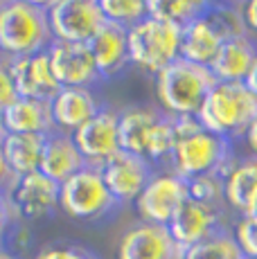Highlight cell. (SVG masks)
<instances>
[{"instance_id": "cell-2", "label": "cell", "mask_w": 257, "mask_h": 259, "mask_svg": "<svg viewBox=\"0 0 257 259\" xmlns=\"http://www.w3.org/2000/svg\"><path fill=\"white\" fill-rule=\"evenodd\" d=\"M201 126L215 136L232 140L246 136L248 126L257 117V97L248 91L246 83L217 81L201 104L199 113Z\"/></svg>"}, {"instance_id": "cell-41", "label": "cell", "mask_w": 257, "mask_h": 259, "mask_svg": "<svg viewBox=\"0 0 257 259\" xmlns=\"http://www.w3.org/2000/svg\"><path fill=\"white\" fill-rule=\"evenodd\" d=\"M0 259H16L14 255H9L7 250H3V248H0Z\"/></svg>"}, {"instance_id": "cell-7", "label": "cell", "mask_w": 257, "mask_h": 259, "mask_svg": "<svg viewBox=\"0 0 257 259\" xmlns=\"http://www.w3.org/2000/svg\"><path fill=\"white\" fill-rule=\"evenodd\" d=\"M59 207L63 214L77 221H97L117 210V201L108 192L100 167H83L66 183H61Z\"/></svg>"}, {"instance_id": "cell-11", "label": "cell", "mask_w": 257, "mask_h": 259, "mask_svg": "<svg viewBox=\"0 0 257 259\" xmlns=\"http://www.w3.org/2000/svg\"><path fill=\"white\" fill-rule=\"evenodd\" d=\"M120 113L104 108L93 119L72 133L77 149L91 167H102L108 158L120 151Z\"/></svg>"}, {"instance_id": "cell-28", "label": "cell", "mask_w": 257, "mask_h": 259, "mask_svg": "<svg viewBox=\"0 0 257 259\" xmlns=\"http://www.w3.org/2000/svg\"><path fill=\"white\" fill-rule=\"evenodd\" d=\"M187 192H190L192 201L219 207V210H228V205H226V181L217 171L187 181Z\"/></svg>"}, {"instance_id": "cell-21", "label": "cell", "mask_w": 257, "mask_h": 259, "mask_svg": "<svg viewBox=\"0 0 257 259\" xmlns=\"http://www.w3.org/2000/svg\"><path fill=\"white\" fill-rule=\"evenodd\" d=\"M5 131L34 133V136H48V133L57 131L50 111V102L18 97L16 102L5 108Z\"/></svg>"}, {"instance_id": "cell-12", "label": "cell", "mask_w": 257, "mask_h": 259, "mask_svg": "<svg viewBox=\"0 0 257 259\" xmlns=\"http://www.w3.org/2000/svg\"><path fill=\"white\" fill-rule=\"evenodd\" d=\"M50 70L61 88H93L102 81L86 43L52 41L48 48Z\"/></svg>"}, {"instance_id": "cell-17", "label": "cell", "mask_w": 257, "mask_h": 259, "mask_svg": "<svg viewBox=\"0 0 257 259\" xmlns=\"http://www.w3.org/2000/svg\"><path fill=\"white\" fill-rule=\"evenodd\" d=\"M255 61H257V43L253 41V36L248 32H244L226 38L207 68H210L212 77L217 81L244 83L248 79L250 70H253Z\"/></svg>"}, {"instance_id": "cell-19", "label": "cell", "mask_w": 257, "mask_h": 259, "mask_svg": "<svg viewBox=\"0 0 257 259\" xmlns=\"http://www.w3.org/2000/svg\"><path fill=\"white\" fill-rule=\"evenodd\" d=\"M50 111L54 128L72 136L79 126H83L102 111V104L93 88H61L50 99Z\"/></svg>"}, {"instance_id": "cell-33", "label": "cell", "mask_w": 257, "mask_h": 259, "mask_svg": "<svg viewBox=\"0 0 257 259\" xmlns=\"http://www.w3.org/2000/svg\"><path fill=\"white\" fill-rule=\"evenodd\" d=\"M14 219H16V212H14V205L9 201V194L0 192V239L7 232V228L12 226Z\"/></svg>"}, {"instance_id": "cell-15", "label": "cell", "mask_w": 257, "mask_h": 259, "mask_svg": "<svg viewBox=\"0 0 257 259\" xmlns=\"http://www.w3.org/2000/svg\"><path fill=\"white\" fill-rule=\"evenodd\" d=\"M183 248L172 239L167 226L138 221L122 235L117 259H181Z\"/></svg>"}, {"instance_id": "cell-26", "label": "cell", "mask_w": 257, "mask_h": 259, "mask_svg": "<svg viewBox=\"0 0 257 259\" xmlns=\"http://www.w3.org/2000/svg\"><path fill=\"white\" fill-rule=\"evenodd\" d=\"M207 9V0H147V16L185 25Z\"/></svg>"}, {"instance_id": "cell-4", "label": "cell", "mask_w": 257, "mask_h": 259, "mask_svg": "<svg viewBox=\"0 0 257 259\" xmlns=\"http://www.w3.org/2000/svg\"><path fill=\"white\" fill-rule=\"evenodd\" d=\"M54 41L48 12L23 0H14L0 9V54L7 59L32 57L46 52Z\"/></svg>"}, {"instance_id": "cell-43", "label": "cell", "mask_w": 257, "mask_h": 259, "mask_svg": "<svg viewBox=\"0 0 257 259\" xmlns=\"http://www.w3.org/2000/svg\"><path fill=\"white\" fill-rule=\"evenodd\" d=\"M9 3H14V0H0V9H5Z\"/></svg>"}, {"instance_id": "cell-45", "label": "cell", "mask_w": 257, "mask_h": 259, "mask_svg": "<svg viewBox=\"0 0 257 259\" xmlns=\"http://www.w3.org/2000/svg\"><path fill=\"white\" fill-rule=\"evenodd\" d=\"M244 259H253V257H244Z\"/></svg>"}, {"instance_id": "cell-34", "label": "cell", "mask_w": 257, "mask_h": 259, "mask_svg": "<svg viewBox=\"0 0 257 259\" xmlns=\"http://www.w3.org/2000/svg\"><path fill=\"white\" fill-rule=\"evenodd\" d=\"M239 12H241V18H244L246 32L257 34V0H244L239 5Z\"/></svg>"}, {"instance_id": "cell-23", "label": "cell", "mask_w": 257, "mask_h": 259, "mask_svg": "<svg viewBox=\"0 0 257 259\" xmlns=\"http://www.w3.org/2000/svg\"><path fill=\"white\" fill-rule=\"evenodd\" d=\"M162 117V111L149 106H133L120 113V149L145 158L147 138Z\"/></svg>"}, {"instance_id": "cell-30", "label": "cell", "mask_w": 257, "mask_h": 259, "mask_svg": "<svg viewBox=\"0 0 257 259\" xmlns=\"http://www.w3.org/2000/svg\"><path fill=\"white\" fill-rule=\"evenodd\" d=\"M230 232H232V237H235L237 246H239L241 255L257 259V223L239 217Z\"/></svg>"}, {"instance_id": "cell-1", "label": "cell", "mask_w": 257, "mask_h": 259, "mask_svg": "<svg viewBox=\"0 0 257 259\" xmlns=\"http://www.w3.org/2000/svg\"><path fill=\"white\" fill-rule=\"evenodd\" d=\"M244 32L239 5H207L201 16L181 25V59L207 68L226 38Z\"/></svg>"}, {"instance_id": "cell-6", "label": "cell", "mask_w": 257, "mask_h": 259, "mask_svg": "<svg viewBox=\"0 0 257 259\" xmlns=\"http://www.w3.org/2000/svg\"><path fill=\"white\" fill-rule=\"evenodd\" d=\"M128 38V61L140 70L156 74L181 59V25L142 18L126 29Z\"/></svg>"}, {"instance_id": "cell-3", "label": "cell", "mask_w": 257, "mask_h": 259, "mask_svg": "<svg viewBox=\"0 0 257 259\" xmlns=\"http://www.w3.org/2000/svg\"><path fill=\"white\" fill-rule=\"evenodd\" d=\"M217 79L210 68L176 59L156 74V97L160 111L169 117L196 115Z\"/></svg>"}, {"instance_id": "cell-46", "label": "cell", "mask_w": 257, "mask_h": 259, "mask_svg": "<svg viewBox=\"0 0 257 259\" xmlns=\"http://www.w3.org/2000/svg\"><path fill=\"white\" fill-rule=\"evenodd\" d=\"M93 3H97V0H93Z\"/></svg>"}, {"instance_id": "cell-27", "label": "cell", "mask_w": 257, "mask_h": 259, "mask_svg": "<svg viewBox=\"0 0 257 259\" xmlns=\"http://www.w3.org/2000/svg\"><path fill=\"white\" fill-rule=\"evenodd\" d=\"M176 128H174V119L162 113V117L156 122V126L151 128L149 138H147V147H145V158L151 165H169V158L174 153L176 147Z\"/></svg>"}, {"instance_id": "cell-31", "label": "cell", "mask_w": 257, "mask_h": 259, "mask_svg": "<svg viewBox=\"0 0 257 259\" xmlns=\"http://www.w3.org/2000/svg\"><path fill=\"white\" fill-rule=\"evenodd\" d=\"M34 259H97V257L83 246H75V243H54V246H46Z\"/></svg>"}, {"instance_id": "cell-22", "label": "cell", "mask_w": 257, "mask_h": 259, "mask_svg": "<svg viewBox=\"0 0 257 259\" xmlns=\"http://www.w3.org/2000/svg\"><path fill=\"white\" fill-rule=\"evenodd\" d=\"M3 156L7 162L9 171L14 178L27 176L32 171L41 169L43 147H46V136H34V133H7L0 140Z\"/></svg>"}, {"instance_id": "cell-14", "label": "cell", "mask_w": 257, "mask_h": 259, "mask_svg": "<svg viewBox=\"0 0 257 259\" xmlns=\"http://www.w3.org/2000/svg\"><path fill=\"white\" fill-rule=\"evenodd\" d=\"M61 185L43 171H32L27 176H18L9 189V201L14 212L21 219H43L54 210H59Z\"/></svg>"}, {"instance_id": "cell-35", "label": "cell", "mask_w": 257, "mask_h": 259, "mask_svg": "<svg viewBox=\"0 0 257 259\" xmlns=\"http://www.w3.org/2000/svg\"><path fill=\"white\" fill-rule=\"evenodd\" d=\"M14 181H16V178H14V174L9 171L7 162H5V156H3V147H0V192L9 194V189H12Z\"/></svg>"}, {"instance_id": "cell-39", "label": "cell", "mask_w": 257, "mask_h": 259, "mask_svg": "<svg viewBox=\"0 0 257 259\" xmlns=\"http://www.w3.org/2000/svg\"><path fill=\"white\" fill-rule=\"evenodd\" d=\"M23 3H27V5H34V7H38V9H50L54 3H59V0H23Z\"/></svg>"}, {"instance_id": "cell-40", "label": "cell", "mask_w": 257, "mask_h": 259, "mask_svg": "<svg viewBox=\"0 0 257 259\" xmlns=\"http://www.w3.org/2000/svg\"><path fill=\"white\" fill-rule=\"evenodd\" d=\"M7 136V131H5V108H0V140Z\"/></svg>"}, {"instance_id": "cell-44", "label": "cell", "mask_w": 257, "mask_h": 259, "mask_svg": "<svg viewBox=\"0 0 257 259\" xmlns=\"http://www.w3.org/2000/svg\"><path fill=\"white\" fill-rule=\"evenodd\" d=\"M241 3H244V0H232V5H241Z\"/></svg>"}, {"instance_id": "cell-32", "label": "cell", "mask_w": 257, "mask_h": 259, "mask_svg": "<svg viewBox=\"0 0 257 259\" xmlns=\"http://www.w3.org/2000/svg\"><path fill=\"white\" fill-rule=\"evenodd\" d=\"M18 99L16 86H14L12 72H9V59L0 54V108H7Z\"/></svg>"}, {"instance_id": "cell-29", "label": "cell", "mask_w": 257, "mask_h": 259, "mask_svg": "<svg viewBox=\"0 0 257 259\" xmlns=\"http://www.w3.org/2000/svg\"><path fill=\"white\" fill-rule=\"evenodd\" d=\"M97 5L104 14V21L124 29L147 18V0H97Z\"/></svg>"}, {"instance_id": "cell-37", "label": "cell", "mask_w": 257, "mask_h": 259, "mask_svg": "<svg viewBox=\"0 0 257 259\" xmlns=\"http://www.w3.org/2000/svg\"><path fill=\"white\" fill-rule=\"evenodd\" d=\"M244 140H246V147L250 149V153H253V156H257V117H255V122L248 126V131H246Z\"/></svg>"}, {"instance_id": "cell-38", "label": "cell", "mask_w": 257, "mask_h": 259, "mask_svg": "<svg viewBox=\"0 0 257 259\" xmlns=\"http://www.w3.org/2000/svg\"><path fill=\"white\" fill-rule=\"evenodd\" d=\"M246 86H248V91L255 95L257 97V61H255V66H253V70H250V74H248V79H246Z\"/></svg>"}, {"instance_id": "cell-36", "label": "cell", "mask_w": 257, "mask_h": 259, "mask_svg": "<svg viewBox=\"0 0 257 259\" xmlns=\"http://www.w3.org/2000/svg\"><path fill=\"white\" fill-rule=\"evenodd\" d=\"M239 217H241V219H248V221H253V223H257V192L248 198V203H246V207L239 212Z\"/></svg>"}, {"instance_id": "cell-18", "label": "cell", "mask_w": 257, "mask_h": 259, "mask_svg": "<svg viewBox=\"0 0 257 259\" xmlns=\"http://www.w3.org/2000/svg\"><path fill=\"white\" fill-rule=\"evenodd\" d=\"M88 50L95 61V68L102 79H113L122 74L131 66L128 61V38L126 29L115 23H104L91 38H88Z\"/></svg>"}, {"instance_id": "cell-20", "label": "cell", "mask_w": 257, "mask_h": 259, "mask_svg": "<svg viewBox=\"0 0 257 259\" xmlns=\"http://www.w3.org/2000/svg\"><path fill=\"white\" fill-rule=\"evenodd\" d=\"M88 167L86 158L77 149L75 140L70 133L63 131H52L46 136V147H43V158H41V169L48 178L57 181L59 185L66 183L70 176Z\"/></svg>"}, {"instance_id": "cell-13", "label": "cell", "mask_w": 257, "mask_h": 259, "mask_svg": "<svg viewBox=\"0 0 257 259\" xmlns=\"http://www.w3.org/2000/svg\"><path fill=\"white\" fill-rule=\"evenodd\" d=\"M226 228H228L226 226V210L203 205V203L192 201V198H187L172 217V221L167 223L172 239L183 250L217 235L219 230H226Z\"/></svg>"}, {"instance_id": "cell-5", "label": "cell", "mask_w": 257, "mask_h": 259, "mask_svg": "<svg viewBox=\"0 0 257 259\" xmlns=\"http://www.w3.org/2000/svg\"><path fill=\"white\" fill-rule=\"evenodd\" d=\"M235 162L237 158L232 156L230 140H224V138L201 128V131L176 140L174 153L169 158V169L185 181L215 171L226 181Z\"/></svg>"}, {"instance_id": "cell-9", "label": "cell", "mask_w": 257, "mask_h": 259, "mask_svg": "<svg viewBox=\"0 0 257 259\" xmlns=\"http://www.w3.org/2000/svg\"><path fill=\"white\" fill-rule=\"evenodd\" d=\"M48 23L54 41L88 43L106 21L93 0H59L48 9Z\"/></svg>"}, {"instance_id": "cell-24", "label": "cell", "mask_w": 257, "mask_h": 259, "mask_svg": "<svg viewBox=\"0 0 257 259\" xmlns=\"http://www.w3.org/2000/svg\"><path fill=\"white\" fill-rule=\"evenodd\" d=\"M257 192V156L237 158L235 167L226 176V205L239 214L248 198Z\"/></svg>"}, {"instance_id": "cell-16", "label": "cell", "mask_w": 257, "mask_h": 259, "mask_svg": "<svg viewBox=\"0 0 257 259\" xmlns=\"http://www.w3.org/2000/svg\"><path fill=\"white\" fill-rule=\"evenodd\" d=\"M9 72H12L18 97L50 102L54 95L61 91V86L57 83V79H54V74L50 70L48 50L32 54V57L9 59Z\"/></svg>"}, {"instance_id": "cell-8", "label": "cell", "mask_w": 257, "mask_h": 259, "mask_svg": "<svg viewBox=\"0 0 257 259\" xmlns=\"http://www.w3.org/2000/svg\"><path fill=\"white\" fill-rule=\"evenodd\" d=\"M187 198H190L187 181L176 176L172 169H167V171H154V176L149 178V183L145 185L133 205H136L140 221L167 226Z\"/></svg>"}, {"instance_id": "cell-25", "label": "cell", "mask_w": 257, "mask_h": 259, "mask_svg": "<svg viewBox=\"0 0 257 259\" xmlns=\"http://www.w3.org/2000/svg\"><path fill=\"white\" fill-rule=\"evenodd\" d=\"M181 259H244V255H241L230 228H226V230H219L217 235L185 248Z\"/></svg>"}, {"instance_id": "cell-42", "label": "cell", "mask_w": 257, "mask_h": 259, "mask_svg": "<svg viewBox=\"0 0 257 259\" xmlns=\"http://www.w3.org/2000/svg\"><path fill=\"white\" fill-rule=\"evenodd\" d=\"M224 3L232 5V0H207V5H224Z\"/></svg>"}, {"instance_id": "cell-10", "label": "cell", "mask_w": 257, "mask_h": 259, "mask_svg": "<svg viewBox=\"0 0 257 259\" xmlns=\"http://www.w3.org/2000/svg\"><path fill=\"white\" fill-rule=\"evenodd\" d=\"M100 171L117 205H128V203H136L156 169L147 158L120 149L115 156L104 162Z\"/></svg>"}]
</instances>
